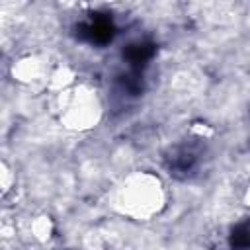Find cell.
<instances>
[{"instance_id":"obj_1","label":"cell","mask_w":250,"mask_h":250,"mask_svg":"<svg viewBox=\"0 0 250 250\" xmlns=\"http://www.w3.org/2000/svg\"><path fill=\"white\" fill-rule=\"evenodd\" d=\"M88 31H90V39L92 41H107L111 39V23L105 21V20H96L94 23L88 25Z\"/></svg>"}]
</instances>
